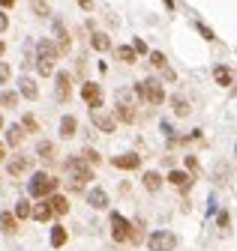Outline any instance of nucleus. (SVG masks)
I'll use <instances>...</instances> for the list:
<instances>
[{"label": "nucleus", "instance_id": "1", "mask_svg": "<svg viewBox=\"0 0 237 251\" xmlns=\"http://www.w3.org/2000/svg\"><path fill=\"white\" fill-rule=\"evenodd\" d=\"M57 54H60V48H57L51 39H39L36 42V69H39L42 78L54 75V60H57Z\"/></svg>", "mask_w": 237, "mask_h": 251}, {"label": "nucleus", "instance_id": "2", "mask_svg": "<svg viewBox=\"0 0 237 251\" xmlns=\"http://www.w3.org/2000/svg\"><path fill=\"white\" fill-rule=\"evenodd\" d=\"M66 171H69V176H72V188H75V192H81V185L93 179L90 162H84L81 155H72V159H66Z\"/></svg>", "mask_w": 237, "mask_h": 251}, {"label": "nucleus", "instance_id": "3", "mask_svg": "<svg viewBox=\"0 0 237 251\" xmlns=\"http://www.w3.org/2000/svg\"><path fill=\"white\" fill-rule=\"evenodd\" d=\"M135 96L144 99L147 105H162L165 102V90H162V84L156 78H147V81L135 84Z\"/></svg>", "mask_w": 237, "mask_h": 251}, {"label": "nucleus", "instance_id": "4", "mask_svg": "<svg viewBox=\"0 0 237 251\" xmlns=\"http://www.w3.org/2000/svg\"><path fill=\"white\" fill-rule=\"evenodd\" d=\"M27 192H30L33 198H48V195H54L57 192V179L51 176V174H33V179H30V185H27Z\"/></svg>", "mask_w": 237, "mask_h": 251}, {"label": "nucleus", "instance_id": "5", "mask_svg": "<svg viewBox=\"0 0 237 251\" xmlns=\"http://www.w3.org/2000/svg\"><path fill=\"white\" fill-rule=\"evenodd\" d=\"M147 248L150 251H174L177 248V236L171 230H156L147 236Z\"/></svg>", "mask_w": 237, "mask_h": 251}, {"label": "nucleus", "instance_id": "6", "mask_svg": "<svg viewBox=\"0 0 237 251\" xmlns=\"http://www.w3.org/2000/svg\"><path fill=\"white\" fill-rule=\"evenodd\" d=\"M120 123H135V105H132V93L120 90L117 93V114H114Z\"/></svg>", "mask_w": 237, "mask_h": 251}, {"label": "nucleus", "instance_id": "7", "mask_svg": "<svg viewBox=\"0 0 237 251\" xmlns=\"http://www.w3.org/2000/svg\"><path fill=\"white\" fill-rule=\"evenodd\" d=\"M129 233H132V225L120 212H111V236H114V242H129Z\"/></svg>", "mask_w": 237, "mask_h": 251}, {"label": "nucleus", "instance_id": "8", "mask_svg": "<svg viewBox=\"0 0 237 251\" xmlns=\"http://www.w3.org/2000/svg\"><path fill=\"white\" fill-rule=\"evenodd\" d=\"M90 120H93V126H96L99 132H114L117 129V117L108 114V111H102V108H90Z\"/></svg>", "mask_w": 237, "mask_h": 251}, {"label": "nucleus", "instance_id": "9", "mask_svg": "<svg viewBox=\"0 0 237 251\" xmlns=\"http://www.w3.org/2000/svg\"><path fill=\"white\" fill-rule=\"evenodd\" d=\"M54 96H57V102H69V96H72V78H69L66 72H57Z\"/></svg>", "mask_w": 237, "mask_h": 251}, {"label": "nucleus", "instance_id": "10", "mask_svg": "<svg viewBox=\"0 0 237 251\" xmlns=\"http://www.w3.org/2000/svg\"><path fill=\"white\" fill-rule=\"evenodd\" d=\"M81 99L90 105V108H102V90H99V84L87 81V84L81 87Z\"/></svg>", "mask_w": 237, "mask_h": 251}, {"label": "nucleus", "instance_id": "11", "mask_svg": "<svg viewBox=\"0 0 237 251\" xmlns=\"http://www.w3.org/2000/svg\"><path fill=\"white\" fill-rule=\"evenodd\" d=\"M111 165L120 168V171H135V168L141 165V155H138V152H123V155H114Z\"/></svg>", "mask_w": 237, "mask_h": 251}, {"label": "nucleus", "instance_id": "12", "mask_svg": "<svg viewBox=\"0 0 237 251\" xmlns=\"http://www.w3.org/2000/svg\"><path fill=\"white\" fill-rule=\"evenodd\" d=\"M168 182H171L174 188H180V192H189V188H192V176L183 174V171H171V174H168Z\"/></svg>", "mask_w": 237, "mask_h": 251}, {"label": "nucleus", "instance_id": "13", "mask_svg": "<svg viewBox=\"0 0 237 251\" xmlns=\"http://www.w3.org/2000/svg\"><path fill=\"white\" fill-rule=\"evenodd\" d=\"M18 222H21V218L15 212H0V227H3V233L15 236L18 233Z\"/></svg>", "mask_w": 237, "mask_h": 251}, {"label": "nucleus", "instance_id": "14", "mask_svg": "<svg viewBox=\"0 0 237 251\" xmlns=\"http://www.w3.org/2000/svg\"><path fill=\"white\" fill-rule=\"evenodd\" d=\"M87 203H90L93 209H105L108 206V195H105V188H90V195H87Z\"/></svg>", "mask_w": 237, "mask_h": 251}, {"label": "nucleus", "instance_id": "15", "mask_svg": "<svg viewBox=\"0 0 237 251\" xmlns=\"http://www.w3.org/2000/svg\"><path fill=\"white\" fill-rule=\"evenodd\" d=\"M27 168H30V159H27V155H15V159H9V165H6L9 176H21Z\"/></svg>", "mask_w": 237, "mask_h": 251}, {"label": "nucleus", "instance_id": "16", "mask_svg": "<svg viewBox=\"0 0 237 251\" xmlns=\"http://www.w3.org/2000/svg\"><path fill=\"white\" fill-rule=\"evenodd\" d=\"M54 36H57V48H60V54H66L69 51V33H66L63 21H54Z\"/></svg>", "mask_w": 237, "mask_h": 251}, {"label": "nucleus", "instance_id": "17", "mask_svg": "<svg viewBox=\"0 0 237 251\" xmlns=\"http://www.w3.org/2000/svg\"><path fill=\"white\" fill-rule=\"evenodd\" d=\"M18 93H21L24 99H36L39 96V87L33 84V78H21L18 81Z\"/></svg>", "mask_w": 237, "mask_h": 251}, {"label": "nucleus", "instance_id": "18", "mask_svg": "<svg viewBox=\"0 0 237 251\" xmlns=\"http://www.w3.org/2000/svg\"><path fill=\"white\" fill-rule=\"evenodd\" d=\"M48 203H51L54 215H66V212H69V201H66L63 195H48Z\"/></svg>", "mask_w": 237, "mask_h": 251}, {"label": "nucleus", "instance_id": "19", "mask_svg": "<svg viewBox=\"0 0 237 251\" xmlns=\"http://www.w3.org/2000/svg\"><path fill=\"white\" fill-rule=\"evenodd\" d=\"M141 179H144V188H147V192H159V188H162V176H159L156 171H147Z\"/></svg>", "mask_w": 237, "mask_h": 251}, {"label": "nucleus", "instance_id": "20", "mask_svg": "<svg viewBox=\"0 0 237 251\" xmlns=\"http://www.w3.org/2000/svg\"><path fill=\"white\" fill-rule=\"evenodd\" d=\"M24 132H27V129H24V126H18V123H15V126H9V132H6V144H9V147H18V144L24 141Z\"/></svg>", "mask_w": 237, "mask_h": 251}, {"label": "nucleus", "instance_id": "21", "mask_svg": "<svg viewBox=\"0 0 237 251\" xmlns=\"http://www.w3.org/2000/svg\"><path fill=\"white\" fill-rule=\"evenodd\" d=\"M51 215H54V209H51V203H48V201H42V203H36V206H33V218H36V222H48Z\"/></svg>", "mask_w": 237, "mask_h": 251}, {"label": "nucleus", "instance_id": "22", "mask_svg": "<svg viewBox=\"0 0 237 251\" xmlns=\"http://www.w3.org/2000/svg\"><path fill=\"white\" fill-rule=\"evenodd\" d=\"M75 129H78L75 117H63V120H60V138H72V135H75Z\"/></svg>", "mask_w": 237, "mask_h": 251}, {"label": "nucleus", "instance_id": "23", "mask_svg": "<svg viewBox=\"0 0 237 251\" xmlns=\"http://www.w3.org/2000/svg\"><path fill=\"white\" fill-rule=\"evenodd\" d=\"M135 57H138V51L129 48V45H120V48H117V60H120V63H135Z\"/></svg>", "mask_w": 237, "mask_h": 251}, {"label": "nucleus", "instance_id": "24", "mask_svg": "<svg viewBox=\"0 0 237 251\" xmlns=\"http://www.w3.org/2000/svg\"><path fill=\"white\" fill-rule=\"evenodd\" d=\"M213 78H216V84H219V87H228V84H231V69L216 66V69H213Z\"/></svg>", "mask_w": 237, "mask_h": 251}, {"label": "nucleus", "instance_id": "25", "mask_svg": "<svg viewBox=\"0 0 237 251\" xmlns=\"http://www.w3.org/2000/svg\"><path fill=\"white\" fill-rule=\"evenodd\" d=\"M63 242H66V227H60V225L51 227V245H54V248H60Z\"/></svg>", "mask_w": 237, "mask_h": 251}, {"label": "nucleus", "instance_id": "26", "mask_svg": "<svg viewBox=\"0 0 237 251\" xmlns=\"http://www.w3.org/2000/svg\"><path fill=\"white\" fill-rule=\"evenodd\" d=\"M171 105H174V114H177V117H189V111H192V108H189V102L177 99V96L171 99Z\"/></svg>", "mask_w": 237, "mask_h": 251}, {"label": "nucleus", "instance_id": "27", "mask_svg": "<svg viewBox=\"0 0 237 251\" xmlns=\"http://www.w3.org/2000/svg\"><path fill=\"white\" fill-rule=\"evenodd\" d=\"M90 42H93V48H96V51H108V48H111V39H108L105 33H93V39H90Z\"/></svg>", "mask_w": 237, "mask_h": 251}, {"label": "nucleus", "instance_id": "28", "mask_svg": "<svg viewBox=\"0 0 237 251\" xmlns=\"http://www.w3.org/2000/svg\"><path fill=\"white\" fill-rule=\"evenodd\" d=\"M36 152H39V159H54V144L51 141H39Z\"/></svg>", "mask_w": 237, "mask_h": 251}, {"label": "nucleus", "instance_id": "29", "mask_svg": "<svg viewBox=\"0 0 237 251\" xmlns=\"http://www.w3.org/2000/svg\"><path fill=\"white\" fill-rule=\"evenodd\" d=\"M150 66H153V69H168V63H165V54H162V51H150Z\"/></svg>", "mask_w": 237, "mask_h": 251}, {"label": "nucleus", "instance_id": "30", "mask_svg": "<svg viewBox=\"0 0 237 251\" xmlns=\"http://www.w3.org/2000/svg\"><path fill=\"white\" fill-rule=\"evenodd\" d=\"M15 215H18V218H30V215H33V206L27 203V201H18V203H15Z\"/></svg>", "mask_w": 237, "mask_h": 251}, {"label": "nucleus", "instance_id": "31", "mask_svg": "<svg viewBox=\"0 0 237 251\" xmlns=\"http://www.w3.org/2000/svg\"><path fill=\"white\" fill-rule=\"evenodd\" d=\"M0 105H3V108H15L18 105V93H0Z\"/></svg>", "mask_w": 237, "mask_h": 251}, {"label": "nucleus", "instance_id": "32", "mask_svg": "<svg viewBox=\"0 0 237 251\" xmlns=\"http://www.w3.org/2000/svg\"><path fill=\"white\" fill-rule=\"evenodd\" d=\"M78 155H81L84 162H90V165H99V152H96V150H90V147H84Z\"/></svg>", "mask_w": 237, "mask_h": 251}, {"label": "nucleus", "instance_id": "33", "mask_svg": "<svg viewBox=\"0 0 237 251\" xmlns=\"http://www.w3.org/2000/svg\"><path fill=\"white\" fill-rule=\"evenodd\" d=\"M195 27H198V33H201V39H207V42H213V39H216V33H213V30L207 27V24H201V21H198Z\"/></svg>", "mask_w": 237, "mask_h": 251}, {"label": "nucleus", "instance_id": "34", "mask_svg": "<svg viewBox=\"0 0 237 251\" xmlns=\"http://www.w3.org/2000/svg\"><path fill=\"white\" fill-rule=\"evenodd\" d=\"M21 126H24V129H27V132H36V129H39V126H36V120H33V114H24V120H21Z\"/></svg>", "mask_w": 237, "mask_h": 251}, {"label": "nucleus", "instance_id": "35", "mask_svg": "<svg viewBox=\"0 0 237 251\" xmlns=\"http://www.w3.org/2000/svg\"><path fill=\"white\" fill-rule=\"evenodd\" d=\"M33 12H36L39 18H45V15H48V3H45V0H33Z\"/></svg>", "mask_w": 237, "mask_h": 251}, {"label": "nucleus", "instance_id": "36", "mask_svg": "<svg viewBox=\"0 0 237 251\" xmlns=\"http://www.w3.org/2000/svg\"><path fill=\"white\" fill-rule=\"evenodd\" d=\"M9 75H12L9 63H3V60H0V84H6V81H9Z\"/></svg>", "mask_w": 237, "mask_h": 251}, {"label": "nucleus", "instance_id": "37", "mask_svg": "<svg viewBox=\"0 0 237 251\" xmlns=\"http://www.w3.org/2000/svg\"><path fill=\"white\" fill-rule=\"evenodd\" d=\"M186 168H189L192 174H198V162H195V155H186Z\"/></svg>", "mask_w": 237, "mask_h": 251}, {"label": "nucleus", "instance_id": "38", "mask_svg": "<svg viewBox=\"0 0 237 251\" xmlns=\"http://www.w3.org/2000/svg\"><path fill=\"white\" fill-rule=\"evenodd\" d=\"M6 27H9V18H6V12H0V33H6Z\"/></svg>", "mask_w": 237, "mask_h": 251}, {"label": "nucleus", "instance_id": "39", "mask_svg": "<svg viewBox=\"0 0 237 251\" xmlns=\"http://www.w3.org/2000/svg\"><path fill=\"white\" fill-rule=\"evenodd\" d=\"M132 48H135V51H138V54H147V45H144V42H141V39H135V42H132Z\"/></svg>", "mask_w": 237, "mask_h": 251}, {"label": "nucleus", "instance_id": "40", "mask_svg": "<svg viewBox=\"0 0 237 251\" xmlns=\"http://www.w3.org/2000/svg\"><path fill=\"white\" fill-rule=\"evenodd\" d=\"M228 225H231V218H228V212H222V215H219V227H222V230H225V227H228Z\"/></svg>", "mask_w": 237, "mask_h": 251}, {"label": "nucleus", "instance_id": "41", "mask_svg": "<svg viewBox=\"0 0 237 251\" xmlns=\"http://www.w3.org/2000/svg\"><path fill=\"white\" fill-rule=\"evenodd\" d=\"M75 3H78L81 9H90V6H93V0H75Z\"/></svg>", "mask_w": 237, "mask_h": 251}, {"label": "nucleus", "instance_id": "42", "mask_svg": "<svg viewBox=\"0 0 237 251\" xmlns=\"http://www.w3.org/2000/svg\"><path fill=\"white\" fill-rule=\"evenodd\" d=\"M0 6H3V9H12V6H15V0H0Z\"/></svg>", "mask_w": 237, "mask_h": 251}, {"label": "nucleus", "instance_id": "43", "mask_svg": "<svg viewBox=\"0 0 237 251\" xmlns=\"http://www.w3.org/2000/svg\"><path fill=\"white\" fill-rule=\"evenodd\" d=\"M0 159H6V147L3 144H0Z\"/></svg>", "mask_w": 237, "mask_h": 251}, {"label": "nucleus", "instance_id": "44", "mask_svg": "<svg viewBox=\"0 0 237 251\" xmlns=\"http://www.w3.org/2000/svg\"><path fill=\"white\" fill-rule=\"evenodd\" d=\"M3 51H6V45H3V42H0V57H3Z\"/></svg>", "mask_w": 237, "mask_h": 251}, {"label": "nucleus", "instance_id": "45", "mask_svg": "<svg viewBox=\"0 0 237 251\" xmlns=\"http://www.w3.org/2000/svg\"><path fill=\"white\" fill-rule=\"evenodd\" d=\"M0 129H3V117H0Z\"/></svg>", "mask_w": 237, "mask_h": 251}]
</instances>
